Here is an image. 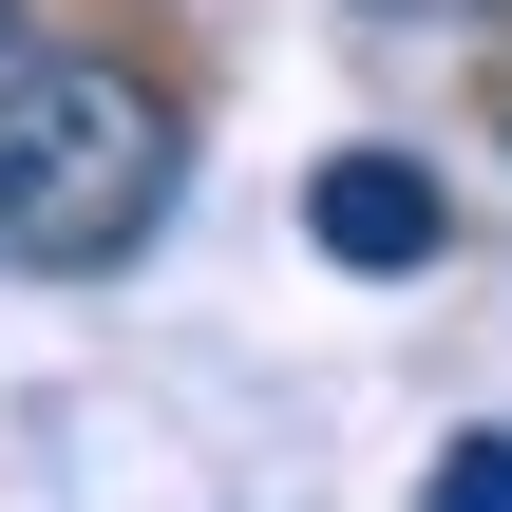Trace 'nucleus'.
<instances>
[{"label": "nucleus", "instance_id": "obj_4", "mask_svg": "<svg viewBox=\"0 0 512 512\" xmlns=\"http://www.w3.org/2000/svg\"><path fill=\"white\" fill-rule=\"evenodd\" d=\"M380 38H512V0H361Z\"/></svg>", "mask_w": 512, "mask_h": 512}, {"label": "nucleus", "instance_id": "obj_5", "mask_svg": "<svg viewBox=\"0 0 512 512\" xmlns=\"http://www.w3.org/2000/svg\"><path fill=\"white\" fill-rule=\"evenodd\" d=\"M19 57H38V19H19V0H0V76H19Z\"/></svg>", "mask_w": 512, "mask_h": 512}, {"label": "nucleus", "instance_id": "obj_2", "mask_svg": "<svg viewBox=\"0 0 512 512\" xmlns=\"http://www.w3.org/2000/svg\"><path fill=\"white\" fill-rule=\"evenodd\" d=\"M304 247L361 266V285H418V266L456 247V190H437L418 152H323V171H304Z\"/></svg>", "mask_w": 512, "mask_h": 512}, {"label": "nucleus", "instance_id": "obj_3", "mask_svg": "<svg viewBox=\"0 0 512 512\" xmlns=\"http://www.w3.org/2000/svg\"><path fill=\"white\" fill-rule=\"evenodd\" d=\"M418 512H512V418H456L418 456Z\"/></svg>", "mask_w": 512, "mask_h": 512}, {"label": "nucleus", "instance_id": "obj_1", "mask_svg": "<svg viewBox=\"0 0 512 512\" xmlns=\"http://www.w3.org/2000/svg\"><path fill=\"white\" fill-rule=\"evenodd\" d=\"M171 190H190V114L133 76V57H19L0 76V266L19 285H95V266H133L152 228H171Z\"/></svg>", "mask_w": 512, "mask_h": 512}]
</instances>
